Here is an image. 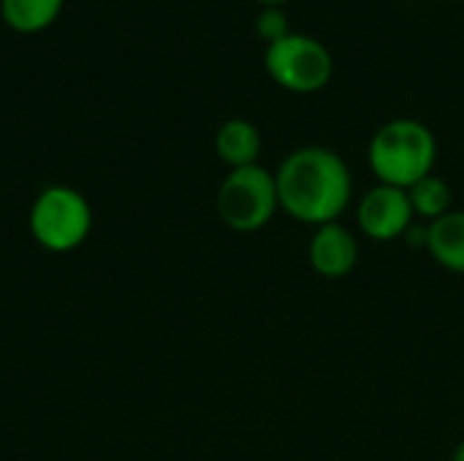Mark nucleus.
<instances>
[{
	"mask_svg": "<svg viewBox=\"0 0 464 461\" xmlns=\"http://www.w3.org/2000/svg\"><path fill=\"white\" fill-rule=\"evenodd\" d=\"M280 212L304 226L337 223L353 201V174L329 147L307 144L283 158L275 171Z\"/></svg>",
	"mask_w": 464,
	"mask_h": 461,
	"instance_id": "1",
	"label": "nucleus"
},
{
	"mask_svg": "<svg viewBox=\"0 0 464 461\" xmlns=\"http://www.w3.org/2000/svg\"><path fill=\"white\" fill-rule=\"evenodd\" d=\"M370 171L381 185L413 187L419 179L435 174L438 139L430 125L413 117H397L383 122L367 147Z\"/></svg>",
	"mask_w": 464,
	"mask_h": 461,
	"instance_id": "2",
	"label": "nucleus"
},
{
	"mask_svg": "<svg viewBox=\"0 0 464 461\" xmlns=\"http://www.w3.org/2000/svg\"><path fill=\"white\" fill-rule=\"evenodd\" d=\"M218 215L237 234H256L266 228L280 212L275 171L261 163L231 168L218 187Z\"/></svg>",
	"mask_w": 464,
	"mask_h": 461,
	"instance_id": "3",
	"label": "nucleus"
},
{
	"mask_svg": "<svg viewBox=\"0 0 464 461\" xmlns=\"http://www.w3.org/2000/svg\"><path fill=\"white\" fill-rule=\"evenodd\" d=\"M92 228V209L87 198L65 185H52L38 193L30 206V234L52 253L76 250Z\"/></svg>",
	"mask_w": 464,
	"mask_h": 461,
	"instance_id": "4",
	"label": "nucleus"
},
{
	"mask_svg": "<svg viewBox=\"0 0 464 461\" xmlns=\"http://www.w3.org/2000/svg\"><path fill=\"white\" fill-rule=\"evenodd\" d=\"M264 68L277 87L296 95H310L332 82L334 57L324 41L304 33H291L266 46Z\"/></svg>",
	"mask_w": 464,
	"mask_h": 461,
	"instance_id": "5",
	"label": "nucleus"
},
{
	"mask_svg": "<svg viewBox=\"0 0 464 461\" xmlns=\"http://www.w3.org/2000/svg\"><path fill=\"white\" fill-rule=\"evenodd\" d=\"M359 231L372 242H394L416 223L408 190L394 185H372L356 204Z\"/></svg>",
	"mask_w": 464,
	"mask_h": 461,
	"instance_id": "6",
	"label": "nucleus"
},
{
	"mask_svg": "<svg viewBox=\"0 0 464 461\" xmlns=\"http://www.w3.org/2000/svg\"><path fill=\"white\" fill-rule=\"evenodd\" d=\"M307 261L313 272L326 280L348 277L359 264V242L353 231L343 226L340 220L318 226L307 245Z\"/></svg>",
	"mask_w": 464,
	"mask_h": 461,
	"instance_id": "7",
	"label": "nucleus"
},
{
	"mask_svg": "<svg viewBox=\"0 0 464 461\" xmlns=\"http://www.w3.org/2000/svg\"><path fill=\"white\" fill-rule=\"evenodd\" d=\"M432 261L451 272L464 274V212L451 209L443 217L427 223V247Z\"/></svg>",
	"mask_w": 464,
	"mask_h": 461,
	"instance_id": "8",
	"label": "nucleus"
},
{
	"mask_svg": "<svg viewBox=\"0 0 464 461\" xmlns=\"http://www.w3.org/2000/svg\"><path fill=\"white\" fill-rule=\"evenodd\" d=\"M261 147H264V141H261L258 128L242 117L226 120L215 133V152L228 168L256 166L261 158Z\"/></svg>",
	"mask_w": 464,
	"mask_h": 461,
	"instance_id": "9",
	"label": "nucleus"
},
{
	"mask_svg": "<svg viewBox=\"0 0 464 461\" xmlns=\"http://www.w3.org/2000/svg\"><path fill=\"white\" fill-rule=\"evenodd\" d=\"M65 0H0V14L5 24L16 33H41L63 11Z\"/></svg>",
	"mask_w": 464,
	"mask_h": 461,
	"instance_id": "10",
	"label": "nucleus"
},
{
	"mask_svg": "<svg viewBox=\"0 0 464 461\" xmlns=\"http://www.w3.org/2000/svg\"><path fill=\"white\" fill-rule=\"evenodd\" d=\"M408 198L413 206L416 220L432 223L438 217H443L446 212H451V187L443 177L430 174L424 179H419L413 187H408Z\"/></svg>",
	"mask_w": 464,
	"mask_h": 461,
	"instance_id": "11",
	"label": "nucleus"
},
{
	"mask_svg": "<svg viewBox=\"0 0 464 461\" xmlns=\"http://www.w3.org/2000/svg\"><path fill=\"white\" fill-rule=\"evenodd\" d=\"M256 33L266 46L291 35L294 30H291V19L285 8H261V14L256 16Z\"/></svg>",
	"mask_w": 464,
	"mask_h": 461,
	"instance_id": "12",
	"label": "nucleus"
},
{
	"mask_svg": "<svg viewBox=\"0 0 464 461\" xmlns=\"http://www.w3.org/2000/svg\"><path fill=\"white\" fill-rule=\"evenodd\" d=\"M258 3H261L264 8H285L291 0H258Z\"/></svg>",
	"mask_w": 464,
	"mask_h": 461,
	"instance_id": "13",
	"label": "nucleus"
},
{
	"mask_svg": "<svg viewBox=\"0 0 464 461\" xmlns=\"http://www.w3.org/2000/svg\"><path fill=\"white\" fill-rule=\"evenodd\" d=\"M451 461H464V440L454 448V454H451Z\"/></svg>",
	"mask_w": 464,
	"mask_h": 461,
	"instance_id": "14",
	"label": "nucleus"
},
{
	"mask_svg": "<svg viewBox=\"0 0 464 461\" xmlns=\"http://www.w3.org/2000/svg\"><path fill=\"white\" fill-rule=\"evenodd\" d=\"M446 3H457V0H446Z\"/></svg>",
	"mask_w": 464,
	"mask_h": 461,
	"instance_id": "15",
	"label": "nucleus"
}]
</instances>
